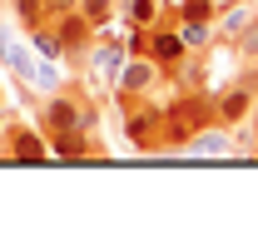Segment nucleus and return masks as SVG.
<instances>
[{
    "mask_svg": "<svg viewBox=\"0 0 258 248\" xmlns=\"http://www.w3.org/2000/svg\"><path fill=\"white\" fill-rule=\"evenodd\" d=\"M184 154H199V159H224L228 154V134L224 124H204L199 134H194L189 144H184Z\"/></svg>",
    "mask_w": 258,
    "mask_h": 248,
    "instance_id": "obj_9",
    "label": "nucleus"
},
{
    "mask_svg": "<svg viewBox=\"0 0 258 248\" xmlns=\"http://www.w3.org/2000/svg\"><path fill=\"white\" fill-rule=\"evenodd\" d=\"M189 55V45H184V35H179V25H169V20H159L154 30H149V60L159 65L164 75L174 70V65Z\"/></svg>",
    "mask_w": 258,
    "mask_h": 248,
    "instance_id": "obj_7",
    "label": "nucleus"
},
{
    "mask_svg": "<svg viewBox=\"0 0 258 248\" xmlns=\"http://www.w3.org/2000/svg\"><path fill=\"white\" fill-rule=\"evenodd\" d=\"M209 99H214V124L238 129V124L253 114V104H258V75H238L233 85H224V90L209 94Z\"/></svg>",
    "mask_w": 258,
    "mask_h": 248,
    "instance_id": "obj_2",
    "label": "nucleus"
},
{
    "mask_svg": "<svg viewBox=\"0 0 258 248\" xmlns=\"http://www.w3.org/2000/svg\"><path fill=\"white\" fill-rule=\"evenodd\" d=\"M5 159H15V164H45L50 159V139L30 129V124L10 119L5 124Z\"/></svg>",
    "mask_w": 258,
    "mask_h": 248,
    "instance_id": "obj_4",
    "label": "nucleus"
},
{
    "mask_svg": "<svg viewBox=\"0 0 258 248\" xmlns=\"http://www.w3.org/2000/svg\"><path fill=\"white\" fill-rule=\"evenodd\" d=\"M179 35H184V45L189 50H204V45H214V20H174Z\"/></svg>",
    "mask_w": 258,
    "mask_h": 248,
    "instance_id": "obj_13",
    "label": "nucleus"
},
{
    "mask_svg": "<svg viewBox=\"0 0 258 248\" xmlns=\"http://www.w3.org/2000/svg\"><path fill=\"white\" fill-rule=\"evenodd\" d=\"M248 20H253V10H248V5H233V10H228V20H224V30H219V35H224V40H238Z\"/></svg>",
    "mask_w": 258,
    "mask_h": 248,
    "instance_id": "obj_17",
    "label": "nucleus"
},
{
    "mask_svg": "<svg viewBox=\"0 0 258 248\" xmlns=\"http://www.w3.org/2000/svg\"><path fill=\"white\" fill-rule=\"evenodd\" d=\"M233 45H238V55H243L248 65H258V10H253V20L243 25V35H238Z\"/></svg>",
    "mask_w": 258,
    "mask_h": 248,
    "instance_id": "obj_15",
    "label": "nucleus"
},
{
    "mask_svg": "<svg viewBox=\"0 0 258 248\" xmlns=\"http://www.w3.org/2000/svg\"><path fill=\"white\" fill-rule=\"evenodd\" d=\"M50 30H55V40H60V55H85V45H90V35H95V25L70 5V10H60L55 20H50Z\"/></svg>",
    "mask_w": 258,
    "mask_h": 248,
    "instance_id": "obj_5",
    "label": "nucleus"
},
{
    "mask_svg": "<svg viewBox=\"0 0 258 248\" xmlns=\"http://www.w3.org/2000/svg\"><path fill=\"white\" fill-rule=\"evenodd\" d=\"M164 15H169L164 0H124V5H119V20H124L129 30H154Z\"/></svg>",
    "mask_w": 258,
    "mask_h": 248,
    "instance_id": "obj_8",
    "label": "nucleus"
},
{
    "mask_svg": "<svg viewBox=\"0 0 258 248\" xmlns=\"http://www.w3.org/2000/svg\"><path fill=\"white\" fill-rule=\"evenodd\" d=\"M0 60L10 65V70H15L25 85L35 80V60H30V50H25V45H5V40H0Z\"/></svg>",
    "mask_w": 258,
    "mask_h": 248,
    "instance_id": "obj_12",
    "label": "nucleus"
},
{
    "mask_svg": "<svg viewBox=\"0 0 258 248\" xmlns=\"http://www.w3.org/2000/svg\"><path fill=\"white\" fill-rule=\"evenodd\" d=\"M10 15L20 20L25 35L40 30V25H50V5H45V0H10Z\"/></svg>",
    "mask_w": 258,
    "mask_h": 248,
    "instance_id": "obj_10",
    "label": "nucleus"
},
{
    "mask_svg": "<svg viewBox=\"0 0 258 248\" xmlns=\"http://www.w3.org/2000/svg\"><path fill=\"white\" fill-rule=\"evenodd\" d=\"M179 20H219V0H179Z\"/></svg>",
    "mask_w": 258,
    "mask_h": 248,
    "instance_id": "obj_14",
    "label": "nucleus"
},
{
    "mask_svg": "<svg viewBox=\"0 0 258 248\" xmlns=\"http://www.w3.org/2000/svg\"><path fill=\"white\" fill-rule=\"evenodd\" d=\"M40 119H45V134H55V129H99V109L85 104L75 90H50L45 104H40Z\"/></svg>",
    "mask_w": 258,
    "mask_h": 248,
    "instance_id": "obj_1",
    "label": "nucleus"
},
{
    "mask_svg": "<svg viewBox=\"0 0 258 248\" xmlns=\"http://www.w3.org/2000/svg\"><path fill=\"white\" fill-rule=\"evenodd\" d=\"M75 10H80L95 30H104V25H114V20H119V0H75Z\"/></svg>",
    "mask_w": 258,
    "mask_h": 248,
    "instance_id": "obj_11",
    "label": "nucleus"
},
{
    "mask_svg": "<svg viewBox=\"0 0 258 248\" xmlns=\"http://www.w3.org/2000/svg\"><path fill=\"white\" fill-rule=\"evenodd\" d=\"M35 50H40V60H60V40H55V30L50 25H40V30H30Z\"/></svg>",
    "mask_w": 258,
    "mask_h": 248,
    "instance_id": "obj_16",
    "label": "nucleus"
},
{
    "mask_svg": "<svg viewBox=\"0 0 258 248\" xmlns=\"http://www.w3.org/2000/svg\"><path fill=\"white\" fill-rule=\"evenodd\" d=\"M124 104V139L134 144V154H159L164 134H159V119L164 109H134V94H119Z\"/></svg>",
    "mask_w": 258,
    "mask_h": 248,
    "instance_id": "obj_3",
    "label": "nucleus"
},
{
    "mask_svg": "<svg viewBox=\"0 0 258 248\" xmlns=\"http://www.w3.org/2000/svg\"><path fill=\"white\" fill-rule=\"evenodd\" d=\"M159 65L149 60V55H129L124 65H119V75H114V94H144L159 85Z\"/></svg>",
    "mask_w": 258,
    "mask_h": 248,
    "instance_id": "obj_6",
    "label": "nucleus"
},
{
    "mask_svg": "<svg viewBox=\"0 0 258 248\" xmlns=\"http://www.w3.org/2000/svg\"><path fill=\"white\" fill-rule=\"evenodd\" d=\"M124 55H149V30H129Z\"/></svg>",
    "mask_w": 258,
    "mask_h": 248,
    "instance_id": "obj_18",
    "label": "nucleus"
}]
</instances>
